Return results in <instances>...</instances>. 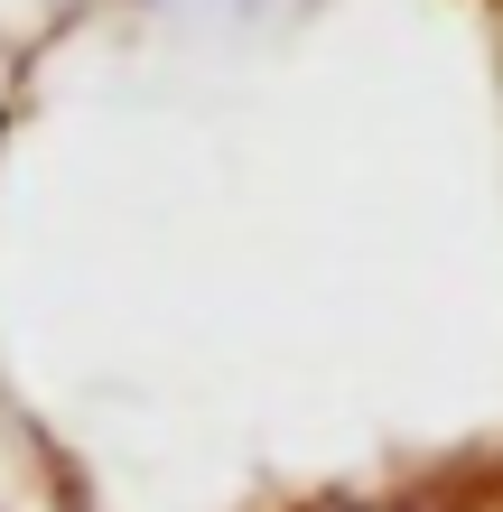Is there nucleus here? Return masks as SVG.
Instances as JSON below:
<instances>
[{"label":"nucleus","mask_w":503,"mask_h":512,"mask_svg":"<svg viewBox=\"0 0 503 512\" xmlns=\"http://www.w3.org/2000/svg\"><path fill=\"white\" fill-rule=\"evenodd\" d=\"M299 512H503V475H401V485H345V494H308Z\"/></svg>","instance_id":"obj_1"}]
</instances>
